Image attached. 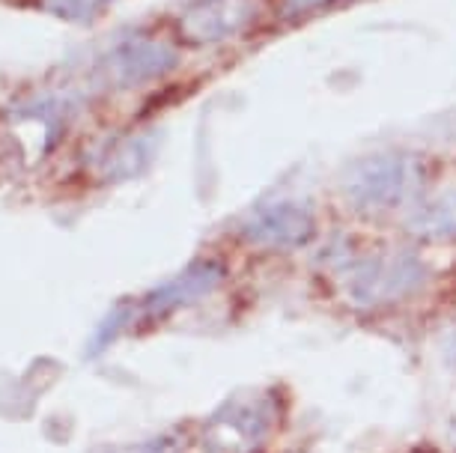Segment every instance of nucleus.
<instances>
[{
  "label": "nucleus",
  "instance_id": "1",
  "mask_svg": "<svg viewBox=\"0 0 456 453\" xmlns=\"http://www.w3.org/2000/svg\"><path fill=\"white\" fill-rule=\"evenodd\" d=\"M424 185V161L406 152L361 156L343 170L340 194L352 212L364 218L388 215L406 206Z\"/></svg>",
  "mask_w": 456,
  "mask_h": 453
},
{
  "label": "nucleus",
  "instance_id": "2",
  "mask_svg": "<svg viewBox=\"0 0 456 453\" xmlns=\"http://www.w3.org/2000/svg\"><path fill=\"white\" fill-rule=\"evenodd\" d=\"M424 284V263L409 251H373L352 260L340 275V289L346 302L364 311L406 302Z\"/></svg>",
  "mask_w": 456,
  "mask_h": 453
},
{
  "label": "nucleus",
  "instance_id": "3",
  "mask_svg": "<svg viewBox=\"0 0 456 453\" xmlns=\"http://www.w3.org/2000/svg\"><path fill=\"white\" fill-rule=\"evenodd\" d=\"M278 400L263 391H245L227 400L209 417L203 444L209 453H260L278 424Z\"/></svg>",
  "mask_w": 456,
  "mask_h": 453
},
{
  "label": "nucleus",
  "instance_id": "4",
  "mask_svg": "<svg viewBox=\"0 0 456 453\" xmlns=\"http://www.w3.org/2000/svg\"><path fill=\"white\" fill-rule=\"evenodd\" d=\"M239 233L248 245L265 247V251H289V247L307 245L316 233V218L307 203L298 200H274L256 206L242 224Z\"/></svg>",
  "mask_w": 456,
  "mask_h": 453
},
{
  "label": "nucleus",
  "instance_id": "5",
  "mask_svg": "<svg viewBox=\"0 0 456 453\" xmlns=\"http://www.w3.org/2000/svg\"><path fill=\"white\" fill-rule=\"evenodd\" d=\"M260 15V0H194L179 15L176 30L188 45H218L236 39Z\"/></svg>",
  "mask_w": 456,
  "mask_h": 453
},
{
  "label": "nucleus",
  "instance_id": "6",
  "mask_svg": "<svg viewBox=\"0 0 456 453\" xmlns=\"http://www.w3.org/2000/svg\"><path fill=\"white\" fill-rule=\"evenodd\" d=\"M224 280V266L215 260H200L194 266H188L185 271H179L174 280H167L165 287H159L156 293H150L137 304V313L146 320H161V316L188 307L200 298L212 295Z\"/></svg>",
  "mask_w": 456,
  "mask_h": 453
},
{
  "label": "nucleus",
  "instance_id": "7",
  "mask_svg": "<svg viewBox=\"0 0 456 453\" xmlns=\"http://www.w3.org/2000/svg\"><path fill=\"white\" fill-rule=\"evenodd\" d=\"M176 66V51L167 42L156 39H128L108 57V75L119 87H137V84L165 78Z\"/></svg>",
  "mask_w": 456,
  "mask_h": 453
},
{
  "label": "nucleus",
  "instance_id": "8",
  "mask_svg": "<svg viewBox=\"0 0 456 453\" xmlns=\"http://www.w3.org/2000/svg\"><path fill=\"white\" fill-rule=\"evenodd\" d=\"M406 230L411 236L427 239V242L456 239V188H447L436 200H427L411 209V215L406 218Z\"/></svg>",
  "mask_w": 456,
  "mask_h": 453
},
{
  "label": "nucleus",
  "instance_id": "9",
  "mask_svg": "<svg viewBox=\"0 0 456 453\" xmlns=\"http://www.w3.org/2000/svg\"><path fill=\"white\" fill-rule=\"evenodd\" d=\"M42 10L57 15V19L63 21H93L99 19L102 12L108 10V6H114L117 0H39Z\"/></svg>",
  "mask_w": 456,
  "mask_h": 453
},
{
  "label": "nucleus",
  "instance_id": "10",
  "mask_svg": "<svg viewBox=\"0 0 456 453\" xmlns=\"http://www.w3.org/2000/svg\"><path fill=\"white\" fill-rule=\"evenodd\" d=\"M334 4V0H287V12L289 15H301V12H311L316 6Z\"/></svg>",
  "mask_w": 456,
  "mask_h": 453
}]
</instances>
